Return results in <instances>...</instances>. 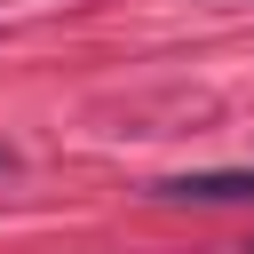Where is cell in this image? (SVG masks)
I'll return each mask as SVG.
<instances>
[{"label": "cell", "mask_w": 254, "mask_h": 254, "mask_svg": "<svg viewBox=\"0 0 254 254\" xmlns=\"http://www.w3.org/2000/svg\"><path fill=\"white\" fill-rule=\"evenodd\" d=\"M159 198L175 206H254V167H214V175H167Z\"/></svg>", "instance_id": "1"}, {"label": "cell", "mask_w": 254, "mask_h": 254, "mask_svg": "<svg viewBox=\"0 0 254 254\" xmlns=\"http://www.w3.org/2000/svg\"><path fill=\"white\" fill-rule=\"evenodd\" d=\"M8 167H16V159H8V151H0V175H8Z\"/></svg>", "instance_id": "2"}]
</instances>
